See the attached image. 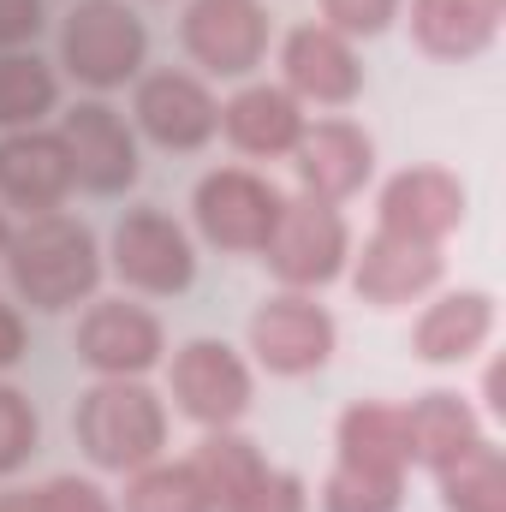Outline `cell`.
Returning a JSON list of instances; mask_svg holds the SVG:
<instances>
[{"instance_id": "6da1fadb", "label": "cell", "mask_w": 506, "mask_h": 512, "mask_svg": "<svg viewBox=\"0 0 506 512\" xmlns=\"http://www.w3.org/2000/svg\"><path fill=\"white\" fill-rule=\"evenodd\" d=\"M6 268L30 310H72L102 280V256H96L90 227L72 215H54V209L30 215V227L18 239H6Z\"/></svg>"}, {"instance_id": "7a4b0ae2", "label": "cell", "mask_w": 506, "mask_h": 512, "mask_svg": "<svg viewBox=\"0 0 506 512\" xmlns=\"http://www.w3.org/2000/svg\"><path fill=\"white\" fill-rule=\"evenodd\" d=\"M72 429H78V447L102 471H143L161 453V441H167V411H161V399L149 387L114 376L96 393H84Z\"/></svg>"}, {"instance_id": "3957f363", "label": "cell", "mask_w": 506, "mask_h": 512, "mask_svg": "<svg viewBox=\"0 0 506 512\" xmlns=\"http://www.w3.org/2000/svg\"><path fill=\"white\" fill-rule=\"evenodd\" d=\"M143 48H149L143 18L131 12L126 0H84V6L66 18V30H60V60H66V72H72L78 84H90V90L126 84L131 72L143 66Z\"/></svg>"}, {"instance_id": "277c9868", "label": "cell", "mask_w": 506, "mask_h": 512, "mask_svg": "<svg viewBox=\"0 0 506 512\" xmlns=\"http://www.w3.org/2000/svg\"><path fill=\"white\" fill-rule=\"evenodd\" d=\"M191 209H197V227H203L209 245H221V251H262L274 221H280V209H286V197L268 179L245 173V167H221V173H209L197 185Z\"/></svg>"}, {"instance_id": "5b68a950", "label": "cell", "mask_w": 506, "mask_h": 512, "mask_svg": "<svg viewBox=\"0 0 506 512\" xmlns=\"http://www.w3.org/2000/svg\"><path fill=\"white\" fill-rule=\"evenodd\" d=\"M262 251H268V268H274L280 280H292V286H322V280H334L340 262H346V221H340L328 203L298 197V203L280 209V221H274V233H268Z\"/></svg>"}, {"instance_id": "8992f818", "label": "cell", "mask_w": 506, "mask_h": 512, "mask_svg": "<svg viewBox=\"0 0 506 512\" xmlns=\"http://www.w3.org/2000/svg\"><path fill=\"white\" fill-rule=\"evenodd\" d=\"M173 399L191 423L203 429H227L245 417L251 405V370L239 364V352H227L221 340H191L173 358Z\"/></svg>"}, {"instance_id": "52a82bcc", "label": "cell", "mask_w": 506, "mask_h": 512, "mask_svg": "<svg viewBox=\"0 0 506 512\" xmlns=\"http://www.w3.org/2000/svg\"><path fill=\"white\" fill-rule=\"evenodd\" d=\"M60 143H66V161H72V185L96 191V197H114L137 185V143H131L126 120L102 102H78L66 120H60Z\"/></svg>"}, {"instance_id": "ba28073f", "label": "cell", "mask_w": 506, "mask_h": 512, "mask_svg": "<svg viewBox=\"0 0 506 512\" xmlns=\"http://www.w3.org/2000/svg\"><path fill=\"white\" fill-rule=\"evenodd\" d=\"M179 36H185L197 66H209L221 78H239L268 48V18H262L256 0H191Z\"/></svg>"}, {"instance_id": "9c48e42d", "label": "cell", "mask_w": 506, "mask_h": 512, "mask_svg": "<svg viewBox=\"0 0 506 512\" xmlns=\"http://www.w3.org/2000/svg\"><path fill=\"white\" fill-rule=\"evenodd\" d=\"M251 352L274 376H310L334 352V316L310 298H268L251 316Z\"/></svg>"}, {"instance_id": "30bf717a", "label": "cell", "mask_w": 506, "mask_h": 512, "mask_svg": "<svg viewBox=\"0 0 506 512\" xmlns=\"http://www.w3.org/2000/svg\"><path fill=\"white\" fill-rule=\"evenodd\" d=\"M114 274L137 292H185L197 274V256H191V239L167 215L137 209L114 227Z\"/></svg>"}, {"instance_id": "8fae6325", "label": "cell", "mask_w": 506, "mask_h": 512, "mask_svg": "<svg viewBox=\"0 0 506 512\" xmlns=\"http://www.w3.org/2000/svg\"><path fill=\"white\" fill-rule=\"evenodd\" d=\"M459 221H465V185L453 173H441V167H405L381 191V233L441 245Z\"/></svg>"}, {"instance_id": "7c38bea8", "label": "cell", "mask_w": 506, "mask_h": 512, "mask_svg": "<svg viewBox=\"0 0 506 512\" xmlns=\"http://www.w3.org/2000/svg\"><path fill=\"white\" fill-rule=\"evenodd\" d=\"M137 126H143V137H155L161 149H197V143L215 137L221 108H215V96L197 78L155 72V78L137 84Z\"/></svg>"}, {"instance_id": "4fadbf2b", "label": "cell", "mask_w": 506, "mask_h": 512, "mask_svg": "<svg viewBox=\"0 0 506 512\" xmlns=\"http://www.w3.org/2000/svg\"><path fill=\"white\" fill-rule=\"evenodd\" d=\"M78 358L102 376H137L161 358V322L126 298H108L78 322Z\"/></svg>"}, {"instance_id": "5bb4252c", "label": "cell", "mask_w": 506, "mask_h": 512, "mask_svg": "<svg viewBox=\"0 0 506 512\" xmlns=\"http://www.w3.org/2000/svg\"><path fill=\"white\" fill-rule=\"evenodd\" d=\"M286 84L322 108H340L364 90V66L352 54V42L328 24H298L286 36Z\"/></svg>"}, {"instance_id": "9a60e30c", "label": "cell", "mask_w": 506, "mask_h": 512, "mask_svg": "<svg viewBox=\"0 0 506 512\" xmlns=\"http://www.w3.org/2000/svg\"><path fill=\"white\" fill-rule=\"evenodd\" d=\"M72 191V161L66 143L48 131H12L0 137V197L24 215H48Z\"/></svg>"}, {"instance_id": "2e32d148", "label": "cell", "mask_w": 506, "mask_h": 512, "mask_svg": "<svg viewBox=\"0 0 506 512\" xmlns=\"http://www.w3.org/2000/svg\"><path fill=\"white\" fill-rule=\"evenodd\" d=\"M298 179H304V197H316V203H340V197H352L364 179H370V167H376V149H370V137L358 126H346V120H322L316 131H304L298 143Z\"/></svg>"}, {"instance_id": "e0dca14e", "label": "cell", "mask_w": 506, "mask_h": 512, "mask_svg": "<svg viewBox=\"0 0 506 512\" xmlns=\"http://www.w3.org/2000/svg\"><path fill=\"white\" fill-rule=\"evenodd\" d=\"M435 280H441V251L399 239V233H376L358 256V298L364 304H405V298L429 292Z\"/></svg>"}, {"instance_id": "ac0fdd59", "label": "cell", "mask_w": 506, "mask_h": 512, "mask_svg": "<svg viewBox=\"0 0 506 512\" xmlns=\"http://www.w3.org/2000/svg\"><path fill=\"white\" fill-rule=\"evenodd\" d=\"M501 0H411V36L435 60H471L495 42Z\"/></svg>"}, {"instance_id": "d6986e66", "label": "cell", "mask_w": 506, "mask_h": 512, "mask_svg": "<svg viewBox=\"0 0 506 512\" xmlns=\"http://www.w3.org/2000/svg\"><path fill=\"white\" fill-rule=\"evenodd\" d=\"M489 334H495V298H489V292H447L441 304L423 310L411 346H417V358H429V364H459V358L483 352Z\"/></svg>"}, {"instance_id": "ffe728a7", "label": "cell", "mask_w": 506, "mask_h": 512, "mask_svg": "<svg viewBox=\"0 0 506 512\" xmlns=\"http://www.w3.org/2000/svg\"><path fill=\"white\" fill-rule=\"evenodd\" d=\"M221 126H227V137H233L245 155H286V149L304 137V114H298V102H292L286 90L251 84V90H239V96L221 108Z\"/></svg>"}, {"instance_id": "44dd1931", "label": "cell", "mask_w": 506, "mask_h": 512, "mask_svg": "<svg viewBox=\"0 0 506 512\" xmlns=\"http://www.w3.org/2000/svg\"><path fill=\"white\" fill-rule=\"evenodd\" d=\"M340 465L358 471H381V477H405L411 465V441H405V411L364 399L340 417Z\"/></svg>"}, {"instance_id": "7402d4cb", "label": "cell", "mask_w": 506, "mask_h": 512, "mask_svg": "<svg viewBox=\"0 0 506 512\" xmlns=\"http://www.w3.org/2000/svg\"><path fill=\"white\" fill-rule=\"evenodd\" d=\"M405 441H411V459L441 471L453 465L459 453H471L483 435H477V411L459 399V393H423L411 411H405Z\"/></svg>"}, {"instance_id": "603a6c76", "label": "cell", "mask_w": 506, "mask_h": 512, "mask_svg": "<svg viewBox=\"0 0 506 512\" xmlns=\"http://www.w3.org/2000/svg\"><path fill=\"white\" fill-rule=\"evenodd\" d=\"M435 477H441L447 512H506V465L501 447H489V441H477L471 453H459Z\"/></svg>"}, {"instance_id": "cb8c5ba5", "label": "cell", "mask_w": 506, "mask_h": 512, "mask_svg": "<svg viewBox=\"0 0 506 512\" xmlns=\"http://www.w3.org/2000/svg\"><path fill=\"white\" fill-rule=\"evenodd\" d=\"M262 465H268V459L256 453V441L233 435V429H215V435L197 447V459H191V471H197L203 489H209V507H221V512H233V501L251 489V477Z\"/></svg>"}, {"instance_id": "d4e9b609", "label": "cell", "mask_w": 506, "mask_h": 512, "mask_svg": "<svg viewBox=\"0 0 506 512\" xmlns=\"http://www.w3.org/2000/svg\"><path fill=\"white\" fill-rule=\"evenodd\" d=\"M60 84L36 54H0V126H36L54 108Z\"/></svg>"}, {"instance_id": "484cf974", "label": "cell", "mask_w": 506, "mask_h": 512, "mask_svg": "<svg viewBox=\"0 0 506 512\" xmlns=\"http://www.w3.org/2000/svg\"><path fill=\"white\" fill-rule=\"evenodd\" d=\"M126 512H215L209 489L191 465H149L126 489Z\"/></svg>"}, {"instance_id": "4316f807", "label": "cell", "mask_w": 506, "mask_h": 512, "mask_svg": "<svg viewBox=\"0 0 506 512\" xmlns=\"http://www.w3.org/2000/svg\"><path fill=\"white\" fill-rule=\"evenodd\" d=\"M399 495H405V477L334 465V477L322 483V512H399Z\"/></svg>"}, {"instance_id": "83f0119b", "label": "cell", "mask_w": 506, "mask_h": 512, "mask_svg": "<svg viewBox=\"0 0 506 512\" xmlns=\"http://www.w3.org/2000/svg\"><path fill=\"white\" fill-rule=\"evenodd\" d=\"M36 453V411L18 387H0V477Z\"/></svg>"}, {"instance_id": "f1b7e54d", "label": "cell", "mask_w": 506, "mask_h": 512, "mask_svg": "<svg viewBox=\"0 0 506 512\" xmlns=\"http://www.w3.org/2000/svg\"><path fill=\"white\" fill-rule=\"evenodd\" d=\"M233 512H304V483H298L292 471L262 465L251 477V489L233 501Z\"/></svg>"}, {"instance_id": "f546056e", "label": "cell", "mask_w": 506, "mask_h": 512, "mask_svg": "<svg viewBox=\"0 0 506 512\" xmlns=\"http://www.w3.org/2000/svg\"><path fill=\"white\" fill-rule=\"evenodd\" d=\"M322 12H328V30H340V36H381L393 24L399 0H322Z\"/></svg>"}, {"instance_id": "4dcf8cb0", "label": "cell", "mask_w": 506, "mask_h": 512, "mask_svg": "<svg viewBox=\"0 0 506 512\" xmlns=\"http://www.w3.org/2000/svg\"><path fill=\"white\" fill-rule=\"evenodd\" d=\"M36 507L42 512H114L96 483H78V477H54V483H42V489H36Z\"/></svg>"}, {"instance_id": "1f68e13d", "label": "cell", "mask_w": 506, "mask_h": 512, "mask_svg": "<svg viewBox=\"0 0 506 512\" xmlns=\"http://www.w3.org/2000/svg\"><path fill=\"white\" fill-rule=\"evenodd\" d=\"M42 30V0H0V48H18Z\"/></svg>"}, {"instance_id": "d6a6232c", "label": "cell", "mask_w": 506, "mask_h": 512, "mask_svg": "<svg viewBox=\"0 0 506 512\" xmlns=\"http://www.w3.org/2000/svg\"><path fill=\"white\" fill-rule=\"evenodd\" d=\"M18 358H24V322L12 304H0V370H12Z\"/></svg>"}, {"instance_id": "836d02e7", "label": "cell", "mask_w": 506, "mask_h": 512, "mask_svg": "<svg viewBox=\"0 0 506 512\" xmlns=\"http://www.w3.org/2000/svg\"><path fill=\"white\" fill-rule=\"evenodd\" d=\"M0 512H42L36 507V489H12V495H0Z\"/></svg>"}, {"instance_id": "e575fe53", "label": "cell", "mask_w": 506, "mask_h": 512, "mask_svg": "<svg viewBox=\"0 0 506 512\" xmlns=\"http://www.w3.org/2000/svg\"><path fill=\"white\" fill-rule=\"evenodd\" d=\"M6 239H12V233H6V215H0V256H6Z\"/></svg>"}]
</instances>
